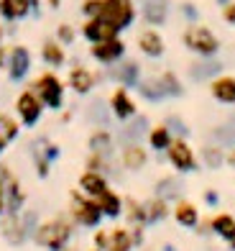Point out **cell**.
<instances>
[{
  "label": "cell",
  "mask_w": 235,
  "mask_h": 251,
  "mask_svg": "<svg viewBox=\"0 0 235 251\" xmlns=\"http://www.w3.org/2000/svg\"><path fill=\"white\" fill-rule=\"evenodd\" d=\"M26 72H28V51L23 47H16L10 51V77L21 79Z\"/></svg>",
  "instance_id": "obj_26"
},
{
  "label": "cell",
  "mask_w": 235,
  "mask_h": 251,
  "mask_svg": "<svg viewBox=\"0 0 235 251\" xmlns=\"http://www.w3.org/2000/svg\"><path fill=\"white\" fill-rule=\"evenodd\" d=\"M156 195L164 198V200H182V179L179 177H161L156 182Z\"/></svg>",
  "instance_id": "obj_21"
},
{
  "label": "cell",
  "mask_w": 235,
  "mask_h": 251,
  "mask_svg": "<svg viewBox=\"0 0 235 251\" xmlns=\"http://www.w3.org/2000/svg\"><path fill=\"white\" fill-rule=\"evenodd\" d=\"M107 187L110 185H107V179H105L103 172H89L87 169V172L80 177V190L85 192L87 198H100Z\"/></svg>",
  "instance_id": "obj_16"
},
{
  "label": "cell",
  "mask_w": 235,
  "mask_h": 251,
  "mask_svg": "<svg viewBox=\"0 0 235 251\" xmlns=\"http://www.w3.org/2000/svg\"><path fill=\"white\" fill-rule=\"evenodd\" d=\"M228 164L235 169V149H230V151H228Z\"/></svg>",
  "instance_id": "obj_46"
},
{
  "label": "cell",
  "mask_w": 235,
  "mask_h": 251,
  "mask_svg": "<svg viewBox=\"0 0 235 251\" xmlns=\"http://www.w3.org/2000/svg\"><path fill=\"white\" fill-rule=\"evenodd\" d=\"M133 3L130 0H103V10H100V18H105L107 24H113L118 31L130 26L133 21Z\"/></svg>",
  "instance_id": "obj_5"
},
{
  "label": "cell",
  "mask_w": 235,
  "mask_h": 251,
  "mask_svg": "<svg viewBox=\"0 0 235 251\" xmlns=\"http://www.w3.org/2000/svg\"><path fill=\"white\" fill-rule=\"evenodd\" d=\"M138 90H141V95L151 102H159L161 98H166V90L161 85V79H143V82H138Z\"/></svg>",
  "instance_id": "obj_31"
},
{
  "label": "cell",
  "mask_w": 235,
  "mask_h": 251,
  "mask_svg": "<svg viewBox=\"0 0 235 251\" xmlns=\"http://www.w3.org/2000/svg\"><path fill=\"white\" fill-rule=\"evenodd\" d=\"M118 77V82L120 85H128V87H138V64L136 62H126V64H120V70L115 72Z\"/></svg>",
  "instance_id": "obj_33"
},
{
  "label": "cell",
  "mask_w": 235,
  "mask_h": 251,
  "mask_svg": "<svg viewBox=\"0 0 235 251\" xmlns=\"http://www.w3.org/2000/svg\"><path fill=\"white\" fill-rule=\"evenodd\" d=\"M31 0H0V13L5 18H21L28 13Z\"/></svg>",
  "instance_id": "obj_32"
},
{
  "label": "cell",
  "mask_w": 235,
  "mask_h": 251,
  "mask_svg": "<svg viewBox=\"0 0 235 251\" xmlns=\"http://www.w3.org/2000/svg\"><path fill=\"white\" fill-rule=\"evenodd\" d=\"M126 218L130 226H149V215H146V202H138V200H133L128 198L126 200Z\"/></svg>",
  "instance_id": "obj_25"
},
{
  "label": "cell",
  "mask_w": 235,
  "mask_h": 251,
  "mask_svg": "<svg viewBox=\"0 0 235 251\" xmlns=\"http://www.w3.org/2000/svg\"><path fill=\"white\" fill-rule=\"evenodd\" d=\"M202 200H205L207 205H212V208H215V205L220 202V195H217L215 190H205V195H202Z\"/></svg>",
  "instance_id": "obj_42"
},
{
  "label": "cell",
  "mask_w": 235,
  "mask_h": 251,
  "mask_svg": "<svg viewBox=\"0 0 235 251\" xmlns=\"http://www.w3.org/2000/svg\"><path fill=\"white\" fill-rule=\"evenodd\" d=\"M64 251H72V249H64Z\"/></svg>",
  "instance_id": "obj_50"
},
{
  "label": "cell",
  "mask_w": 235,
  "mask_h": 251,
  "mask_svg": "<svg viewBox=\"0 0 235 251\" xmlns=\"http://www.w3.org/2000/svg\"><path fill=\"white\" fill-rule=\"evenodd\" d=\"M89 118H92L97 126H107L110 123V113L105 110L103 102H92V105H89Z\"/></svg>",
  "instance_id": "obj_37"
},
{
  "label": "cell",
  "mask_w": 235,
  "mask_h": 251,
  "mask_svg": "<svg viewBox=\"0 0 235 251\" xmlns=\"http://www.w3.org/2000/svg\"><path fill=\"white\" fill-rule=\"evenodd\" d=\"M115 26L113 24H107V21L105 18H92V21H89V24L85 26V36L89 39V41H107V39H115Z\"/></svg>",
  "instance_id": "obj_18"
},
{
  "label": "cell",
  "mask_w": 235,
  "mask_h": 251,
  "mask_svg": "<svg viewBox=\"0 0 235 251\" xmlns=\"http://www.w3.org/2000/svg\"><path fill=\"white\" fill-rule=\"evenodd\" d=\"M107 241H110V233H105V231H97V233H95V246H97L100 251L107 249Z\"/></svg>",
  "instance_id": "obj_41"
},
{
  "label": "cell",
  "mask_w": 235,
  "mask_h": 251,
  "mask_svg": "<svg viewBox=\"0 0 235 251\" xmlns=\"http://www.w3.org/2000/svg\"><path fill=\"white\" fill-rule=\"evenodd\" d=\"M0 233H3L10 244H23L26 236H28L23 218L16 215V213H8L5 218H3V223H0Z\"/></svg>",
  "instance_id": "obj_10"
},
{
  "label": "cell",
  "mask_w": 235,
  "mask_h": 251,
  "mask_svg": "<svg viewBox=\"0 0 235 251\" xmlns=\"http://www.w3.org/2000/svg\"><path fill=\"white\" fill-rule=\"evenodd\" d=\"M210 226H212V233L217 238H222L225 244H230L235 238V215L233 213H217L210 218Z\"/></svg>",
  "instance_id": "obj_14"
},
{
  "label": "cell",
  "mask_w": 235,
  "mask_h": 251,
  "mask_svg": "<svg viewBox=\"0 0 235 251\" xmlns=\"http://www.w3.org/2000/svg\"><path fill=\"white\" fill-rule=\"evenodd\" d=\"M123 51H126V47H123L120 39H107V41L92 44V56H95V59H100V62H105V64L118 62L120 56H123Z\"/></svg>",
  "instance_id": "obj_11"
},
{
  "label": "cell",
  "mask_w": 235,
  "mask_h": 251,
  "mask_svg": "<svg viewBox=\"0 0 235 251\" xmlns=\"http://www.w3.org/2000/svg\"><path fill=\"white\" fill-rule=\"evenodd\" d=\"M16 108H18V116L23 118V123H36L41 118V98H36L33 93H23L18 98L16 102Z\"/></svg>",
  "instance_id": "obj_12"
},
{
  "label": "cell",
  "mask_w": 235,
  "mask_h": 251,
  "mask_svg": "<svg viewBox=\"0 0 235 251\" xmlns=\"http://www.w3.org/2000/svg\"><path fill=\"white\" fill-rule=\"evenodd\" d=\"M72 36H74V33H72V28H69V26H62V28H59V39H62V41L69 44V41H72Z\"/></svg>",
  "instance_id": "obj_44"
},
{
  "label": "cell",
  "mask_w": 235,
  "mask_h": 251,
  "mask_svg": "<svg viewBox=\"0 0 235 251\" xmlns=\"http://www.w3.org/2000/svg\"><path fill=\"white\" fill-rule=\"evenodd\" d=\"M171 215L182 228H197L199 221H202L199 218V208L189 200H176V205L171 208Z\"/></svg>",
  "instance_id": "obj_9"
},
{
  "label": "cell",
  "mask_w": 235,
  "mask_h": 251,
  "mask_svg": "<svg viewBox=\"0 0 235 251\" xmlns=\"http://www.w3.org/2000/svg\"><path fill=\"white\" fill-rule=\"evenodd\" d=\"M120 162L128 172H141V169L149 164V151L143 149L141 144H126L120 151Z\"/></svg>",
  "instance_id": "obj_7"
},
{
  "label": "cell",
  "mask_w": 235,
  "mask_h": 251,
  "mask_svg": "<svg viewBox=\"0 0 235 251\" xmlns=\"http://www.w3.org/2000/svg\"><path fill=\"white\" fill-rule=\"evenodd\" d=\"M199 159H202V164L207 169H220L222 164L228 162V154H225L222 146H217L215 141H210V144H205L202 149H199Z\"/></svg>",
  "instance_id": "obj_19"
},
{
  "label": "cell",
  "mask_w": 235,
  "mask_h": 251,
  "mask_svg": "<svg viewBox=\"0 0 235 251\" xmlns=\"http://www.w3.org/2000/svg\"><path fill=\"white\" fill-rule=\"evenodd\" d=\"M222 16H225L228 24H235V3H228L225 10H222Z\"/></svg>",
  "instance_id": "obj_43"
},
{
  "label": "cell",
  "mask_w": 235,
  "mask_h": 251,
  "mask_svg": "<svg viewBox=\"0 0 235 251\" xmlns=\"http://www.w3.org/2000/svg\"><path fill=\"white\" fill-rule=\"evenodd\" d=\"M110 110H113V116L120 118V121H130L133 116H136V102H133L128 98L126 90H115L113 98H110Z\"/></svg>",
  "instance_id": "obj_13"
},
{
  "label": "cell",
  "mask_w": 235,
  "mask_h": 251,
  "mask_svg": "<svg viewBox=\"0 0 235 251\" xmlns=\"http://www.w3.org/2000/svg\"><path fill=\"white\" fill-rule=\"evenodd\" d=\"M136 244H133V236H130V228H115L110 231V241L105 251H133Z\"/></svg>",
  "instance_id": "obj_24"
},
{
  "label": "cell",
  "mask_w": 235,
  "mask_h": 251,
  "mask_svg": "<svg viewBox=\"0 0 235 251\" xmlns=\"http://www.w3.org/2000/svg\"><path fill=\"white\" fill-rule=\"evenodd\" d=\"M210 139L215 141L217 146H230L235 149V123H225V126H215V128L210 131Z\"/></svg>",
  "instance_id": "obj_27"
},
{
  "label": "cell",
  "mask_w": 235,
  "mask_h": 251,
  "mask_svg": "<svg viewBox=\"0 0 235 251\" xmlns=\"http://www.w3.org/2000/svg\"><path fill=\"white\" fill-rule=\"evenodd\" d=\"M164 251H176V249H174L171 244H166V246H164Z\"/></svg>",
  "instance_id": "obj_48"
},
{
  "label": "cell",
  "mask_w": 235,
  "mask_h": 251,
  "mask_svg": "<svg viewBox=\"0 0 235 251\" xmlns=\"http://www.w3.org/2000/svg\"><path fill=\"white\" fill-rule=\"evenodd\" d=\"M0 123H3V121H0Z\"/></svg>",
  "instance_id": "obj_51"
},
{
  "label": "cell",
  "mask_w": 235,
  "mask_h": 251,
  "mask_svg": "<svg viewBox=\"0 0 235 251\" xmlns=\"http://www.w3.org/2000/svg\"><path fill=\"white\" fill-rule=\"evenodd\" d=\"M33 90L39 93L41 102H46L49 108H62V85L54 75H43L33 82Z\"/></svg>",
  "instance_id": "obj_6"
},
{
  "label": "cell",
  "mask_w": 235,
  "mask_h": 251,
  "mask_svg": "<svg viewBox=\"0 0 235 251\" xmlns=\"http://www.w3.org/2000/svg\"><path fill=\"white\" fill-rule=\"evenodd\" d=\"M166 159H169V164L179 175H192V172H197V164H199V159H197L194 149L189 146V141L179 139V136L171 141L169 149H166Z\"/></svg>",
  "instance_id": "obj_2"
},
{
  "label": "cell",
  "mask_w": 235,
  "mask_h": 251,
  "mask_svg": "<svg viewBox=\"0 0 235 251\" xmlns=\"http://www.w3.org/2000/svg\"><path fill=\"white\" fill-rule=\"evenodd\" d=\"M174 139H176V136L171 133V128L166 123H159V126H153V128L149 131V146L153 151H166Z\"/></svg>",
  "instance_id": "obj_20"
},
{
  "label": "cell",
  "mask_w": 235,
  "mask_h": 251,
  "mask_svg": "<svg viewBox=\"0 0 235 251\" xmlns=\"http://www.w3.org/2000/svg\"><path fill=\"white\" fill-rule=\"evenodd\" d=\"M166 10H169L166 0H146V3H143V18H146L151 26H161L166 21Z\"/></svg>",
  "instance_id": "obj_22"
},
{
  "label": "cell",
  "mask_w": 235,
  "mask_h": 251,
  "mask_svg": "<svg viewBox=\"0 0 235 251\" xmlns=\"http://www.w3.org/2000/svg\"><path fill=\"white\" fill-rule=\"evenodd\" d=\"M184 44L192 51H197L199 56H212L220 49V41L217 36L212 33L207 26H189L184 31Z\"/></svg>",
  "instance_id": "obj_4"
},
{
  "label": "cell",
  "mask_w": 235,
  "mask_h": 251,
  "mask_svg": "<svg viewBox=\"0 0 235 251\" xmlns=\"http://www.w3.org/2000/svg\"><path fill=\"white\" fill-rule=\"evenodd\" d=\"M228 246H230V251H235V238H233V241H230Z\"/></svg>",
  "instance_id": "obj_49"
},
{
  "label": "cell",
  "mask_w": 235,
  "mask_h": 251,
  "mask_svg": "<svg viewBox=\"0 0 235 251\" xmlns=\"http://www.w3.org/2000/svg\"><path fill=\"white\" fill-rule=\"evenodd\" d=\"M69 85L72 90H77V93H89L92 90V75H89L87 70H82V67H74L72 75H69Z\"/></svg>",
  "instance_id": "obj_30"
},
{
  "label": "cell",
  "mask_w": 235,
  "mask_h": 251,
  "mask_svg": "<svg viewBox=\"0 0 235 251\" xmlns=\"http://www.w3.org/2000/svg\"><path fill=\"white\" fill-rule=\"evenodd\" d=\"M5 213V187H3V179H0V215Z\"/></svg>",
  "instance_id": "obj_45"
},
{
  "label": "cell",
  "mask_w": 235,
  "mask_h": 251,
  "mask_svg": "<svg viewBox=\"0 0 235 251\" xmlns=\"http://www.w3.org/2000/svg\"><path fill=\"white\" fill-rule=\"evenodd\" d=\"M217 72H220V62H199V64L192 67V77L194 79H205V77L215 79Z\"/></svg>",
  "instance_id": "obj_35"
},
{
  "label": "cell",
  "mask_w": 235,
  "mask_h": 251,
  "mask_svg": "<svg viewBox=\"0 0 235 251\" xmlns=\"http://www.w3.org/2000/svg\"><path fill=\"white\" fill-rule=\"evenodd\" d=\"M87 167H89V172H107V159H105V154H95V151H92V156L87 159Z\"/></svg>",
  "instance_id": "obj_39"
},
{
  "label": "cell",
  "mask_w": 235,
  "mask_h": 251,
  "mask_svg": "<svg viewBox=\"0 0 235 251\" xmlns=\"http://www.w3.org/2000/svg\"><path fill=\"white\" fill-rule=\"evenodd\" d=\"M69 213H72V218L77 223L87 226V228L100 226V221L105 218V213L97 205V200L95 198H82L80 192H72V208H69Z\"/></svg>",
  "instance_id": "obj_3"
},
{
  "label": "cell",
  "mask_w": 235,
  "mask_h": 251,
  "mask_svg": "<svg viewBox=\"0 0 235 251\" xmlns=\"http://www.w3.org/2000/svg\"><path fill=\"white\" fill-rule=\"evenodd\" d=\"M43 59H46L51 67H62L64 64V51L59 49V44L49 41L46 47H43Z\"/></svg>",
  "instance_id": "obj_36"
},
{
  "label": "cell",
  "mask_w": 235,
  "mask_h": 251,
  "mask_svg": "<svg viewBox=\"0 0 235 251\" xmlns=\"http://www.w3.org/2000/svg\"><path fill=\"white\" fill-rule=\"evenodd\" d=\"M210 93L222 105H235V77L230 75H220L210 82Z\"/></svg>",
  "instance_id": "obj_8"
},
{
  "label": "cell",
  "mask_w": 235,
  "mask_h": 251,
  "mask_svg": "<svg viewBox=\"0 0 235 251\" xmlns=\"http://www.w3.org/2000/svg\"><path fill=\"white\" fill-rule=\"evenodd\" d=\"M33 238H36L39 246L49 249V251H64L66 244H69V238H72V223L64 218H54L49 223L39 226Z\"/></svg>",
  "instance_id": "obj_1"
},
{
  "label": "cell",
  "mask_w": 235,
  "mask_h": 251,
  "mask_svg": "<svg viewBox=\"0 0 235 251\" xmlns=\"http://www.w3.org/2000/svg\"><path fill=\"white\" fill-rule=\"evenodd\" d=\"M146 123H149V121L143 118V116L136 118L130 126H126V128L120 131V139L126 141V144H141V136L146 133Z\"/></svg>",
  "instance_id": "obj_29"
},
{
  "label": "cell",
  "mask_w": 235,
  "mask_h": 251,
  "mask_svg": "<svg viewBox=\"0 0 235 251\" xmlns=\"http://www.w3.org/2000/svg\"><path fill=\"white\" fill-rule=\"evenodd\" d=\"M89 149H92L95 154H110L113 151V136H110L105 128H97L92 133V139H89Z\"/></svg>",
  "instance_id": "obj_28"
},
{
  "label": "cell",
  "mask_w": 235,
  "mask_h": 251,
  "mask_svg": "<svg viewBox=\"0 0 235 251\" xmlns=\"http://www.w3.org/2000/svg\"><path fill=\"white\" fill-rule=\"evenodd\" d=\"M164 123L169 126V128H171V133H176L179 139H187V133H189V128H187V126H184V121L179 118V116H169V118H166Z\"/></svg>",
  "instance_id": "obj_38"
},
{
  "label": "cell",
  "mask_w": 235,
  "mask_h": 251,
  "mask_svg": "<svg viewBox=\"0 0 235 251\" xmlns=\"http://www.w3.org/2000/svg\"><path fill=\"white\" fill-rule=\"evenodd\" d=\"M138 49L146 54V56H151V59L161 56V54H164V39H161V33L153 31V28L141 31V33H138Z\"/></svg>",
  "instance_id": "obj_15"
},
{
  "label": "cell",
  "mask_w": 235,
  "mask_h": 251,
  "mask_svg": "<svg viewBox=\"0 0 235 251\" xmlns=\"http://www.w3.org/2000/svg\"><path fill=\"white\" fill-rule=\"evenodd\" d=\"M0 131H3V133L8 136V141H10V139H13V136L18 133V126L10 121V118H3V123H0Z\"/></svg>",
  "instance_id": "obj_40"
},
{
  "label": "cell",
  "mask_w": 235,
  "mask_h": 251,
  "mask_svg": "<svg viewBox=\"0 0 235 251\" xmlns=\"http://www.w3.org/2000/svg\"><path fill=\"white\" fill-rule=\"evenodd\" d=\"M146 215H149V226L151 223H161L171 215V208H169V200H164L159 195H153L149 202H146Z\"/></svg>",
  "instance_id": "obj_23"
},
{
  "label": "cell",
  "mask_w": 235,
  "mask_h": 251,
  "mask_svg": "<svg viewBox=\"0 0 235 251\" xmlns=\"http://www.w3.org/2000/svg\"><path fill=\"white\" fill-rule=\"evenodd\" d=\"M95 200H97L100 208H103L105 218H120L123 210H126V200H123L115 190H110V187H107L100 198H95Z\"/></svg>",
  "instance_id": "obj_17"
},
{
  "label": "cell",
  "mask_w": 235,
  "mask_h": 251,
  "mask_svg": "<svg viewBox=\"0 0 235 251\" xmlns=\"http://www.w3.org/2000/svg\"><path fill=\"white\" fill-rule=\"evenodd\" d=\"M5 144H8V136H5L3 131H0V151H3V149H5Z\"/></svg>",
  "instance_id": "obj_47"
},
{
  "label": "cell",
  "mask_w": 235,
  "mask_h": 251,
  "mask_svg": "<svg viewBox=\"0 0 235 251\" xmlns=\"http://www.w3.org/2000/svg\"><path fill=\"white\" fill-rule=\"evenodd\" d=\"M159 79H161V85H164V90H166V98H179V95L184 93V87H182V82L176 79L174 72H164Z\"/></svg>",
  "instance_id": "obj_34"
}]
</instances>
